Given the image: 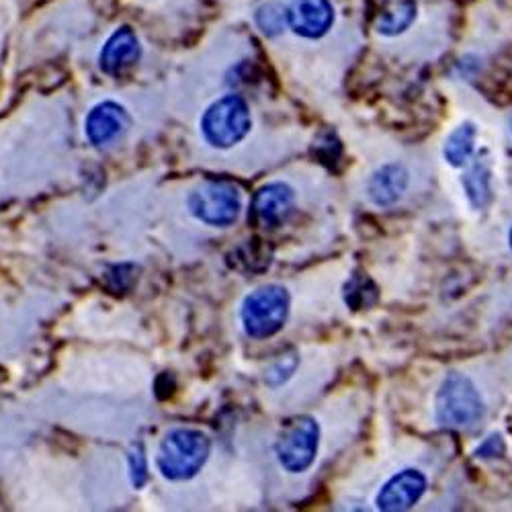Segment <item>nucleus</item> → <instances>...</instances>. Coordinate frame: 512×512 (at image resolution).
Instances as JSON below:
<instances>
[{"label": "nucleus", "mask_w": 512, "mask_h": 512, "mask_svg": "<svg viewBox=\"0 0 512 512\" xmlns=\"http://www.w3.org/2000/svg\"><path fill=\"white\" fill-rule=\"evenodd\" d=\"M211 443L205 433L195 429L168 431L160 443L156 465L168 480H191L201 472L209 457Z\"/></svg>", "instance_id": "nucleus-1"}, {"label": "nucleus", "mask_w": 512, "mask_h": 512, "mask_svg": "<svg viewBox=\"0 0 512 512\" xmlns=\"http://www.w3.org/2000/svg\"><path fill=\"white\" fill-rule=\"evenodd\" d=\"M476 136H478L476 127L472 123H463L447 138L443 154L451 166L467 164L469 156L474 154V148H476Z\"/></svg>", "instance_id": "nucleus-14"}, {"label": "nucleus", "mask_w": 512, "mask_h": 512, "mask_svg": "<svg viewBox=\"0 0 512 512\" xmlns=\"http://www.w3.org/2000/svg\"><path fill=\"white\" fill-rule=\"evenodd\" d=\"M320 429L314 418H297L287 424L281 439L277 441L279 463L291 474L306 472L318 453Z\"/></svg>", "instance_id": "nucleus-6"}, {"label": "nucleus", "mask_w": 512, "mask_h": 512, "mask_svg": "<svg viewBox=\"0 0 512 512\" xmlns=\"http://www.w3.org/2000/svg\"><path fill=\"white\" fill-rule=\"evenodd\" d=\"M484 416V402L469 377L451 373L437 396V420L455 429H472Z\"/></svg>", "instance_id": "nucleus-2"}, {"label": "nucleus", "mask_w": 512, "mask_h": 512, "mask_svg": "<svg viewBox=\"0 0 512 512\" xmlns=\"http://www.w3.org/2000/svg\"><path fill=\"white\" fill-rule=\"evenodd\" d=\"M463 187L467 191L469 201L476 207H482L490 199V168L486 162H476L472 168L467 170L463 177Z\"/></svg>", "instance_id": "nucleus-15"}, {"label": "nucleus", "mask_w": 512, "mask_h": 512, "mask_svg": "<svg viewBox=\"0 0 512 512\" xmlns=\"http://www.w3.org/2000/svg\"><path fill=\"white\" fill-rule=\"evenodd\" d=\"M254 21H256V27H259L267 37H277L289 25L287 23V7L271 0V3H265L256 9Z\"/></svg>", "instance_id": "nucleus-16"}, {"label": "nucleus", "mask_w": 512, "mask_h": 512, "mask_svg": "<svg viewBox=\"0 0 512 512\" xmlns=\"http://www.w3.org/2000/svg\"><path fill=\"white\" fill-rule=\"evenodd\" d=\"M240 193L230 183L209 181L199 185L189 197V209L197 220L209 226H230L240 216Z\"/></svg>", "instance_id": "nucleus-5"}, {"label": "nucleus", "mask_w": 512, "mask_h": 512, "mask_svg": "<svg viewBox=\"0 0 512 512\" xmlns=\"http://www.w3.org/2000/svg\"><path fill=\"white\" fill-rule=\"evenodd\" d=\"M287 23L295 35L320 39L334 25V7L330 0H291Z\"/></svg>", "instance_id": "nucleus-7"}, {"label": "nucleus", "mask_w": 512, "mask_h": 512, "mask_svg": "<svg viewBox=\"0 0 512 512\" xmlns=\"http://www.w3.org/2000/svg\"><path fill=\"white\" fill-rule=\"evenodd\" d=\"M130 125V115L127 111L113 101L99 103L89 115L87 123H84V132L93 146H105L117 140Z\"/></svg>", "instance_id": "nucleus-10"}, {"label": "nucleus", "mask_w": 512, "mask_h": 512, "mask_svg": "<svg viewBox=\"0 0 512 512\" xmlns=\"http://www.w3.org/2000/svg\"><path fill=\"white\" fill-rule=\"evenodd\" d=\"M408 181L410 177L404 164L394 162L381 166L369 181V199L379 207L394 205L406 193Z\"/></svg>", "instance_id": "nucleus-12"}, {"label": "nucleus", "mask_w": 512, "mask_h": 512, "mask_svg": "<svg viewBox=\"0 0 512 512\" xmlns=\"http://www.w3.org/2000/svg\"><path fill=\"white\" fill-rule=\"evenodd\" d=\"M130 472H132L134 486L142 488L146 484V478H148V463H146L144 449L140 445L132 447V451H130Z\"/></svg>", "instance_id": "nucleus-19"}, {"label": "nucleus", "mask_w": 512, "mask_h": 512, "mask_svg": "<svg viewBox=\"0 0 512 512\" xmlns=\"http://www.w3.org/2000/svg\"><path fill=\"white\" fill-rule=\"evenodd\" d=\"M510 248H512V230H510Z\"/></svg>", "instance_id": "nucleus-21"}, {"label": "nucleus", "mask_w": 512, "mask_h": 512, "mask_svg": "<svg viewBox=\"0 0 512 512\" xmlns=\"http://www.w3.org/2000/svg\"><path fill=\"white\" fill-rule=\"evenodd\" d=\"M426 490V478L418 469H404L396 474L377 494V508L386 512H400L412 508Z\"/></svg>", "instance_id": "nucleus-8"}, {"label": "nucleus", "mask_w": 512, "mask_h": 512, "mask_svg": "<svg viewBox=\"0 0 512 512\" xmlns=\"http://www.w3.org/2000/svg\"><path fill=\"white\" fill-rule=\"evenodd\" d=\"M375 300V287L369 279L365 277H355L349 285H347V302L353 308H365Z\"/></svg>", "instance_id": "nucleus-18"}, {"label": "nucleus", "mask_w": 512, "mask_h": 512, "mask_svg": "<svg viewBox=\"0 0 512 512\" xmlns=\"http://www.w3.org/2000/svg\"><path fill=\"white\" fill-rule=\"evenodd\" d=\"M289 314V293L279 285L252 291L242 304V324L248 336L269 338L277 334Z\"/></svg>", "instance_id": "nucleus-4"}, {"label": "nucleus", "mask_w": 512, "mask_h": 512, "mask_svg": "<svg viewBox=\"0 0 512 512\" xmlns=\"http://www.w3.org/2000/svg\"><path fill=\"white\" fill-rule=\"evenodd\" d=\"M261 246L259 240H248L244 246L236 248L230 256V265L234 269H240V271H246V273H256V271H265L269 267V261H263V259H254L256 252H259Z\"/></svg>", "instance_id": "nucleus-17"}, {"label": "nucleus", "mask_w": 512, "mask_h": 512, "mask_svg": "<svg viewBox=\"0 0 512 512\" xmlns=\"http://www.w3.org/2000/svg\"><path fill=\"white\" fill-rule=\"evenodd\" d=\"M142 56V46L132 27L115 29L99 54V66L107 74H119L134 66Z\"/></svg>", "instance_id": "nucleus-9"}, {"label": "nucleus", "mask_w": 512, "mask_h": 512, "mask_svg": "<svg viewBox=\"0 0 512 512\" xmlns=\"http://www.w3.org/2000/svg\"><path fill=\"white\" fill-rule=\"evenodd\" d=\"M250 125L252 119L246 101L238 95H226L205 111L201 132L211 146L226 150L246 138Z\"/></svg>", "instance_id": "nucleus-3"}, {"label": "nucleus", "mask_w": 512, "mask_h": 512, "mask_svg": "<svg viewBox=\"0 0 512 512\" xmlns=\"http://www.w3.org/2000/svg\"><path fill=\"white\" fill-rule=\"evenodd\" d=\"M293 201H295V193L289 185L271 183L256 191L252 201V211L256 220H259L263 226L275 228L289 216Z\"/></svg>", "instance_id": "nucleus-11"}, {"label": "nucleus", "mask_w": 512, "mask_h": 512, "mask_svg": "<svg viewBox=\"0 0 512 512\" xmlns=\"http://www.w3.org/2000/svg\"><path fill=\"white\" fill-rule=\"evenodd\" d=\"M416 19V0H381L375 29L383 37L402 35Z\"/></svg>", "instance_id": "nucleus-13"}, {"label": "nucleus", "mask_w": 512, "mask_h": 512, "mask_svg": "<svg viewBox=\"0 0 512 512\" xmlns=\"http://www.w3.org/2000/svg\"><path fill=\"white\" fill-rule=\"evenodd\" d=\"M504 451V443L500 437H490L480 449H478V455L480 457H496V453L500 455Z\"/></svg>", "instance_id": "nucleus-20"}]
</instances>
